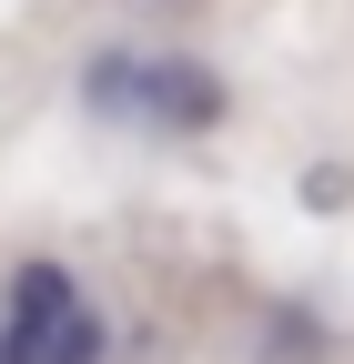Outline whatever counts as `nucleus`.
I'll list each match as a JSON object with an SVG mask.
<instances>
[{
	"instance_id": "1",
	"label": "nucleus",
	"mask_w": 354,
	"mask_h": 364,
	"mask_svg": "<svg viewBox=\"0 0 354 364\" xmlns=\"http://www.w3.org/2000/svg\"><path fill=\"white\" fill-rule=\"evenodd\" d=\"M81 102L102 122H132V132H213L223 122V81L203 61H132V51H102L81 71Z\"/></svg>"
},
{
	"instance_id": "3",
	"label": "nucleus",
	"mask_w": 354,
	"mask_h": 364,
	"mask_svg": "<svg viewBox=\"0 0 354 364\" xmlns=\"http://www.w3.org/2000/svg\"><path fill=\"white\" fill-rule=\"evenodd\" d=\"M294 193H304V203H314V213H324V203H344V193H354V172H304V182H294Z\"/></svg>"
},
{
	"instance_id": "2",
	"label": "nucleus",
	"mask_w": 354,
	"mask_h": 364,
	"mask_svg": "<svg viewBox=\"0 0 354 364\" xmlns=\"http://www.w3.org/2000/svg\"><path fill=\"white\" fill-rule=\"evenodd\" d=\"M0 364H102V314L61 263H21L0 304Z\"/></svg>"
}]
</instances>
